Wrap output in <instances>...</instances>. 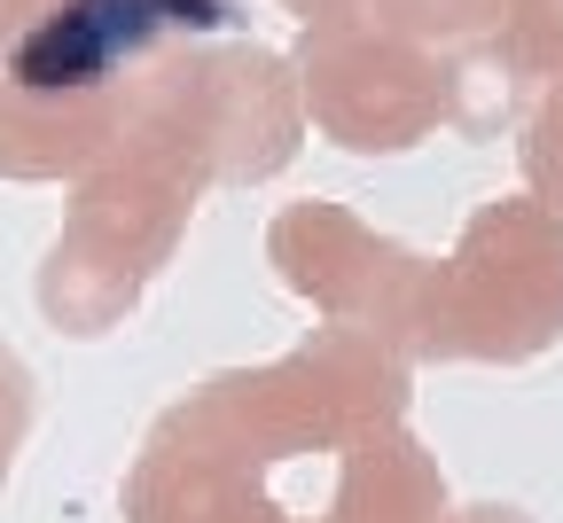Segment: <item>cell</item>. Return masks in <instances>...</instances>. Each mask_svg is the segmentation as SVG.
Here are the masks:
<instances>
[{"label": "cell", "mask_w": 563, "mask_h": 523, "mask_svg": "<svg viewBox=\"0 0 563 523\" xmlns=\"http://www.w3.org/2000/svg\"><path fill=\"white\" fill-rule=\"evenodd\" d=\"M196 188L110 157L102 173H87L63 203V227L40 251L32 274V305L55 336H110L141 313V297L157 289V274L173 266V251L188 243V219H196Z\"/></svg>", "instance_id": "2"}, {"label": "cell", "mask_w": 563, "mask_h": 523, "mask_svg": "<svg viewBox=\"0 0 563 523\" xmlns=\"http://www.w3.org/2000/svg\"><path fill=\"white\" fill-rule=\"evenodd\" d=\"M282 461L298 454L251 407L243 367H220L150 422L118 485V515L125 523H282L290 515L274 500Z\"/></svg>", "instance_id": "3"}, {"label": "cell", "mask_w": 563, "mask_h": 523, "mask_svg": "<svg viewBox=\"0 0 563 523\" xmlns=\"http://www.w3.org/2000/svg\"><path fill=\"white\" fill-rule=\"evenodd\" d=\"M47 9H63V0H0V70H9V55L24 47V32H32Z\"/></svg>", "instance_id": "17"}, {"label": "cell", "mask_w": 563, "mask_h": 523, "mask_svg": "<svg viewBox=\"0 0 563 523\" xmlns=\"http://www.w3.org/2000/svg\"><path fill=\"white\" fill-rule=\"evenodd\" d=\"M243 391L290 454L336 461L344 445H361L376 430H407L415 367L352 321H313L290 352L243 367Z\"/></svg>", "instance_id": "6"}, {"label": "cell", "mask_w": 563, "mask_h": 523, "mask_svg": "<svg viewBox=\"0 0 563 523\" xmlns=\"http://www.w3.org/2000/svg\"><path fill=\"white\" fill-rule=\"evenodd\" d=\"M501 9L509 0H368V16L415 47H431V55H454L470 40H493L501 32Z\"/></svg>", "instance_id": "13"}, {"label": "cell", "mask_w": 563, "mask_h": 523, "mask_svg": "<svg viewBox=\"0 0 563 523\" xmlns=\"http://www.w3.org/2000/svg\"><path fill=\"white\" fill-rule=\"evenodd\" d=\"M517 165H525V196L563 211V79L540 87V102H532V118L517 133Z\"/></svg>", "instance_id": "14"}, {"label": "cell", "mask_w": 563, "mask_h": 523, "mask_svg": "<svg viewBox=\"0 0 563 523\" xmlns=\"http://www.w3.org/2000/svg\"><path fill=\"white\" fill-rule=\"evenodd\" d=\"M32 422H40V376L24 367L16 344H0V492H9V477H16V454H24Z\"/></svg>", "instance_id": "16"}, {"label": "cell", "mask_w": 563, "mask_h": 523, "mask_svg": "<svg viewBox=\"0 0 563 523\" xmlns=\"http://www.w3.org/2000/svg\"><path fill=\"white\" fill-rule=\"evenodd\" d=\"M454 492L439 454L415 430H376L329 461V508L321 523H454Z\"/></svg>", "instance_id": "10"}, {"label": "cell", "mask_w": 563, "mask_h": 523, "mask_svg": "<svg viewBox=\"0 0 563 523\" xmlns=\"http://www.w3.org/2000/svg\"><path fill=\"white\" fill-rule=\"evenodd\" d=\"M540 102V79L501 47V32L493 40H470L446 55V125L462 141H501V133H525Z\"/></svg>", "instance_id": "12"}, {"label": "cell", "mask_w": 563, "mask_h": 523, "mask_svg": "<svg viewBox=\"0 0 563 523\" xmlns=\"http://www.w3.org/2000/svg\"><path fill=\"white\" fill-rule=\"evenodd\" d=\"M399 251L407 243L376 235L352 203H329V196L282 203L266 219V266H274V281L290 289L298 305H313V321H352L361 329Z\"/></svg>", "instance_id": "8"}, {"label": "cell", "mask_w": 563, "mask_h": 523, "mask_svg": "<svg viewBox=\"0 0 563 523\" xmlns=\"http://www.w3.org/2000/svg\"><path fill=\"white\" fill-rule=\"evenodd\" d=\"M235 40V0H63L47 9L0 79L24 87H125L180 47Z\"/></svg>", "instance_id": "7"}, {"label": "cell", "mask_w": 563, "mask_h": 523, "mask_svg": "<svg viewBox=\"0 0 563 523\" xmlns=\"http://www.w3.org/2000/svg\"><path fill=\"white\" fill-rule=\"evenodd\" d=\"M282 9L298 16V32H329V24H361L368 0H282Z\"/></svg>", "instance_id": "18"}, {"label": "cell", "mask_w": 563, "mask_h": 523, "mask_svg": "<svg viewBox=\"0 0 563 523\" xmlns=\"http://www.w3.org/2000/svg\"><path fill=\"white\" fill-rule=\"evenodd\" d=\"M282 523H321V515H282Z\"/></svg>", "instance_id": "20"}, {"label": "cell", "mask_w": 563, "mask_h": 523, "mask_svg": "<svg viewBox=\"0 0 563 523\" xmlns=\"http://www.w3.org/2000/svg\"><path fill=\"white\" fill-rule=\"evenodd\" d=\"M298 79L313 141L344 157H407L446 125V55L384 32L376 16L298 32Z\"/></svg>", "instance_id": "5"}, {"label": "cell", "mask_w": 563, "mask_h": 523, "mask_svg": "<svg viewBox=\"0 0 563 523\" xmlns=\"http://www.w3.org/2000/svg\"><path fill=\"white\" fill-rule=\"evenodd\" d=\"M306 141H313V118H306V79L290 47L211 40L125 79L118 157L150 165L196 196L266 188L298 165Z\"/></svg>", "instance_id": "1"}, {"label": "cell", "mask_w": 563, "mask_h": 523, "mask_svg": "<svg viewBox=\"0 0 563 523\" xmlns=\"http://www.w3.org/2000/svg\"><path fill=\"white\" fill-rule=\"evenodd\" d=\"M446 313L470 367H532L563 344V211L540 196H493L446 251Z\"/></svg>", "instance_id": "4"}, {"label": "cell", "mask_w": 563, "mask_h": 523, "mask_svg": "<svg viewBox=\"0 0 563 523\" xmlns=\"http://www.w3.org/2000/svg\"><path fill=\"white\" fill-rule=\"evenodd\" d=\"M361 329L384 336L407 367H454L462 352H454V313H446V258L399 251Z\"/></svg>", "instance_id": "11"}, {"label": "cell", "mask_w": 563, "mask_h": 523, "mask_svg": "<svg viewBox=\"0 0 563 523\" xmlns=\"http://www.w3.org/2000/svg\"><path fill=\"white\" fill-rule=\"evenodd\" d=\"M501 47L532 70V79H563V0H509L501 9Z\"/></svg>", "instance_id": "15"}, {"label": "cell", "mask_w": 563, "mask_h": 523, "mask_svg": "<svg viewBox=\"0 0 563 523\" xmlns=\"http://www.w3.org/2000/svg\"><path fill=\"white\" fill-rule=\"evenodd\" d=\"M125 87H24L0 79V180L79 188L118 157Z\"/></svg>", "instance_id": "9"}, {"label": "cell", "mask_w": 563, "mask_h": 523, "mask_svg": "<svg viewBox=\"0 0 563 523\" xmlns=\"http://www.w3.org/2000/svg\"><path fill=\"white\" fill-rule=\"evenodd\" d=\"M454 523H540L532 508H517V500H470Z\"/></svg>", "instance_id": "19"}]
</instances>
